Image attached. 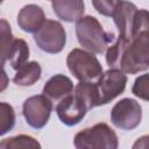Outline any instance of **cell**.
Masks as SVG:
<instances>
[{"instance_id":"6da1fadb","label":"cell","mask_w":149,"mask_h":149,"mask_svg":"<svg viewBox=\"0 0 149 149\" xmlns=\"http://www.w3.org/2000/svg\"><path fill=\"white\" fill-rule=\"evenodd\" d=\"M149 68V12L140 9L133 24V34L127 44L120 70L125 73L135 74Z\"/></svg>"},{"instance_id":"7a4b0ae2","label":"cell","mask_w":149,"mask_h":149,"mask_svg":"<svg viewBox=\"0 0 149 149\" xmlns=\"http://www.w3.org/2000/svg\"><path fill=\"white\" fill-rule=\"evenodd\" d=\"M76 35L79 44L91 54H104L115 41L114 34L105 31L99 20L92 15L83 16L76 22Z\"/></svg>"},{"instance_id":"3957f363","label":"cell","mask_w":149,"mask_h":149,"mask_svg":"<svg viewBox=\"0 0 149 149\" xmlns=\"http://www.w3.org/2000/svg\"><path fill=\"white\" fill-rule=\"evenodd\" d=\"M76 149H118L116 133L105 122L78 132L73 139Z\"/></svg>"},{"instance_id":"277c9868","label":"cell","mask_w":149,"mask_h":149,"mask_svg":"<svg viewBox=\"0 0 149 149\" xmlns=\"http://www.w3.org/2000/svg\"><path fill=\"white\" fill-rule=\"evenodd\" d=\"M66 65L74 78L84 83L98 81L104 74L102 66L94 54L83 49H72L66 57Z\"/></svg>"},{"instance_id":"5b68a950","label":"cell","mask_w":149,"mask_h":149,"mask_svg":"<svg viewBox=\"0 0 149 149\" xmlns=\"http://www.w3.org/2000/svg\"><path fill=\"white\" fill-rule=\"evenodd\" d=\"M34 41L42 51L48 54H58L65 47L66 33L61 22L47 20L34 34Z\"/></svg>"},{"instance_id":"8992f818","label":"cell","mask_w":149,"mask_h":149,"mask_svg":"<svg viewBox=\"0 0 149 149\" xmlns=\"http://www.w3.org/2000/svg\"><path fill=\"white\" fill-rule=\"evenodd\" d=\"M127 76L119 69H109L104 72L101 78L95 81L98 106L106 105L120 95L127 85Z\"/></svg>"},{"instance_id":"52a82bcc","label":"cell","mask_w":149,"mask_h":149,"mask_svg":"<svg viewBox=\"0 0 149 149\" xmlns=\"http://www.w3.org/2000/svg\"><path fill=\"white\" fill-rule=\"evenodd\" d=\"M142 120V107L135 100L130 98H123L119 100L111 111L112 123L123 130L135 129Z\"/></svg>"},{"instance_id":"ba28073f","label":"cell","mask_w":149,"mask_h":149,"mask_svg":"<svg viewBox=\"0 0 149 149\" xmlns=\"http://www.w3.org/2000/svg\"><path fill=\"white\" fill-rule=\"evenodd\" d=\"M51 112L52 101L43 94L29 97L22 106V113L27 123L35 129H41L47 125Z\"/></svg>"},{"instance_id":"9c48e42d","label":"cell","mask_w":149,"mask_h":149,"mask_svg":"<svg viewBox=\"0 0 149 149\" xmlns=\"http://www.w3.org/2000/svg\"><path fill=\"white\" fill-rule=\"evenodd\" d=\"M88 111V106L84 99L74 92L63 98L56 107L58 119L66 126H74L79 123Z\"/></svg>"},{"instance_id":"30bf717a","label":"cell","mask_w":149,"mask_h":149,"mask_svg":"<svg viewBox=\"0 0 149 149\" xmlns=\"http://www.w3.org/2000/svg\"><path fill=\"white\" fill-rule=\"evenodd\" d=\"M137 7L129 1H118L115 10L112 15L119 31V37L129 42L133 34V24L137 14Z\"/></svg>"},{"instance_id":"8fae6325","label":"cell","mask_w":149,"mask_h":149,"mask_svg":"<svg viewBox=\"0 0 149 149\" xmlns=\"http://www.w3.org/2000/svg\"><path fill=\"white\" fill-rule=\"evenodd\" d=\"M45 21L43 9L35 3L23 6L17 14V24L26 33L35 34Z\"/></svg>"},{"instance_id":"7c38bea8","label":"cell","mask_w":149,"mask_h":149,"mask_svg":"<svg viewBox=\"0 0 149 149\" xmlns=\"http://www.w3.org/2000/svg\"><path fill=\"white\" fill-rule=\"evenodd\" d=\"M73 92V83L65 74L52 76L43 86V95L49 98L51 101L62 100Z\"/></svg>"},{"instance_id":"4fadbf2b","label":"cell","mask_w":149,"mask_h":149,"mask_svg":"<svg viewBox=\"0 0 149 149\" xmlns=\"http://www.w3.org/2000/svg\"><path fill=\"white\" fill-rule=\"evenodd\" d=\"M51 6L57 17L65 22H78L85 12L81 0H56L51 2Z\"/></svg>"},{"instance_id":"5bb4252c","label":"cell","mask_w":149,"mask_h":149,"mask_svg":"<svg viewBox=\"0 0 149 149\" xmlns=\"http://www.w3.org/2000/svg\"><path fill=\"white\" fill-rule=\"evenodd\" d=\"M28 58H29V45L27 44V42L22 38H14L8 50L6 62L8 61L10 66L17 71L21 66L28 63Z\"/></svg>"},{"instance_id":"9a60e30c","label":"cell","mask_w":149,"mask_h":149,"mask_svg":"<svg viewBox=\"0 0 149 149\" xmlns=\"http://www.w3.org/2000/svg\"><path fill=\"white\" fill-rule=\"evenodd\" d=\"M41 72L42 69L37 62H28L16 71L13 81L19 86H31L41 78Z\"/></svg>"},{"instance_id":"2e32d148","label":"cell","mask_w":149,"mask_h":149,"mask_svg":"<svg viewBox=\"0 0 149 149\" xmlns=\"http://www.w3.org/2000/svg\"><path fill=\"white\" fill-rule=\"evenodd\" d=\"M0 149H42V147L35 137L20 134L3 139L0 142Z\"/></svg>"},{"instance_id":"e0dca14e","label":"cell","mask_w":149,"mask_h":149,"mask_svg":"<svg viewBox=\"0 0 149 149\" xmlns=\"http://www.w3.org/2000/svg\"><path fill=\"white\" fill-rule=\"evenodd\" d=\"M128 43L129 42H127V41H125L118 36V38L107 48L106 62L111 69H119L120 70V62H121L123 51H125Z\"/></svg>"},{"instance_id":"ac0fdd59","label":"cell","mask_w":149,"mask_h":149,"mask_svg":"<svg viewBox=\"0 0 149 149\" xmlns=\"http://www.w3.org/2000/svg\"><path fill=\"white\" fill-rule=\"evenodd\" d=\"M15 125V111L7 102L0 104V134L5 135Z\"/></svg>"},{"instance_id":"d6986e66","label":"cell","mask_w":149,"mask_h":149,"mask_svg":"<svg viewBox=\"0 0 149 149\" xmlns=\"http://www.w3.org/2000/svg\"><path fill=\"white\" fill-rule=\"evenodd\" d=\"M0 29H1V65H5L8 50L10 48L14 38H13V35H12L10 26L8 24V22L5 19L1 20Z\"/></svg>"},{"instance_id":"ffe728a7","label":"cell","mask_w":149,"mask_h":149,"mask_svg":"<svg viewBox=\"0 0 149 149\" xmlns=\"http://www.w3.org/2000/svg\"><path fill=\"white\" fill-rule=\"evenodd\" d=\"M132 93L146 101H149V72L139 76L132 87Z\"/></svg>"},{"instance_id":"44dd1931","label":"cell","mask_w":149,"mask_h":149,"mask_svg":"<svg viewBox=\"0 0 149 149\" xmlns=\"http://www.w3.org/2000/svg\"><path fill=\"white\" fill-rule=\"evenodd\" d=\"M116 5H118V1L115 0H93L92 1V6L95 8L98 13L109 17H112Z\"/></svg>"},{"instance_id":"7402d4cb","label":"cell","mask_w":149,"mask_h":149,"mask_svg":"<svg viewBox=\"0 0 149 149\" xmlns=\"http://www.w3.org/2000/svg\"><path fill=\"white\" fill-rule=\"evenodd\" d=\"M132 149H149V135L140 136L133 143Z\"/></svg>"}]
</instances>
